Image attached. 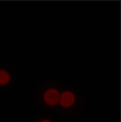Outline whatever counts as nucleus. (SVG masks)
<instances>
[{
    "mask_svg": "<svg viewBox=\"0 0 121 122\" xmlns=\"http://www.w3.org/2000/svg\"><path fill=\"white\" fill-rule=\"evenodd\" d=\"M76 102V96L72 91L66 90L60 94L59 98V104L64 108H69L71 107Z\"/></svg>",
    "mask_w": 121,
    "mask_h": 122,
    "instance_id": "f03ea898",
    "label": "nucleus"
},
{
    "mask_svg": "<svg viewBox=\"0 0 121 122\" xmlns=\"http://www.w3.org/2000/svg\"><path fill=\"white\" fill-rule=\"evenodd\" d=\"M40 122H52L50 119H47V118H45V119H42Z\"/></svg>",
    "mask_w": 121,
    "mask_h": 122,
    "instance_id": "20e7f679",
    "label": "nucleus"
},
{
    "mask_svg": "<svg viewBox=\"0 0 121 122\" xmlns=\"http://www.w3.org/2000/svg\"><path fill=\"white\" fill-rule=\"evenodd\" d=\"M60 92L58 91L55 87H50L46 89L44 93L43 99L46 105L54 107L56 106L59 103V98H60Z\"/></svg>",
    "mask_w": 121,
    "mask_h": 122,
    "instance_id": "f257e3e1",
    "label": "nucleus"
},
{
    "mask_svg": "<svg viewBox=\"0 0 121 122\" xmlns=\"http://www.w3.org/2000/svg\"><path fill=\"white\" fill-rule=\"evenodd\" d=\"M11 80V76L9 72L5 69H0V86L7 85Z\"/></svg>",
    "mask_w": 121,
    "mask_h": 122,
    "instance_id": "7ed1b4c3",
    "label": "nucleus"
}]
</instances>
